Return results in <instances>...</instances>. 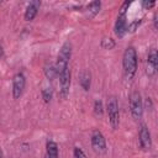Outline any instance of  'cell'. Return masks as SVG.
Returning <instances> with one entry per match:
<instances>
[{"label":"cell","mask_w":158,"mask_h":158,"mask_svg":"<svg viewBox=\"0 0 158 158\" xmlns=\"http://www.w3.org/2000/svg\"><path fill=\"white\" fill-rule=\"evenodd\" d=\"M122 67H123L125 77L127 79H132L137 70V52L135 47L130 46L125 49L122 57Z\"/></svg>","instance_id":"obj_1"},{"label":"cell","mask_w":158,"mask_h":158,"mask_svg":"<svg viewBox=\"0 0 158 158\" xmlns=\"http://www.w3.org/2000/svg\"><path fill=\"white\" fill-rule=\"evenodd\" d=\"M131 5L130 1H125L120 10H118V15H117V19H116V22H115V35L118 37V38H122L125 36V33L127 32V16H126V12L128 10V6Z\"/></svg>","instance_id":"obj_2"},{"label":"cell","mask_w":158,"mask_h":158,"mask_svg":"<svg viewBox=\"0 0 158 158\" xmlns=\"http://www.w3.org/2000/svg\"><path fill=\"white\" fill-rule=\"evenodd\" d=\"M70 56H72V44H70V42L67 41L60 47L59 53H58V57H57V63L54 64L56 70H57V74H59L62 70H64L65 68H68V63H69Z\"/></svg>","instance_id":"obj_3"},{"label":"cell","mask_w":158,"mask_h":158,"mask_svg":"<svg viewBox=\"0 0 158 158\" xmlns=\"http://www.w3.org/2000/svg\"><path fill=\"white\" fill-rule=\"evenodd\" d=\"M106 110H107V115H109L110 126L114 130H116L118 127V123H120V111H118V102H117V99L115 96L107 98Z\"/></svg>","instance_id":"obj_4"},{"label":"cell","mask_w":158,"mask_h":158,"mask_svg":"<svg viewBox=\"0 0 158 158\" xmlns=\"http://www.w3.org/2000/svg\"><path fill=\"white\" fill-rule=\"evenodd\" d=\"M130 112L133 120L138 121L142 118L143 115V102L141 94L138 91H132L130 95Z\"/></svg>","instance_id":"obj_5"},{"label":"cell","mask_w":158,"mask_h":158,"mask_svg":"<svg viewBox=\"0 0 158 158\" xmlns=\"http://www.w3.org/2000/svg\"><path fill=\"white\" fill-rule=\"evenodd\" d=\"M58 78H59V85H60V96L63 99H65L69 94V89H70V78H72V74H70V69L69 67L65 68L64 70H62L59 74H58Z\"/></svg>","instance_id":"obj_6"},{"label":"cell","mask_w":158,"mask_h":158,"mask_svg":"<svg viewBox=\"0 0 158 158\" xmlns=\"http://www.w3.org/2000/svg\"><path fill=\"white\" fill-rule=\"evenodd\" d=\"M26 85V78L22 73H16L12 77V96L14 99H20Z\"/></svg>","instance_id":"obj_7"},{"label":"cell","mask_w":158,"mask_h":158,"mask_svg":"<svg viewBox=\"0 0 158 158\" xmlns=\"http://www.w3.org/2000/svg\"><path fill=\"white\" fill-rule=\"evenodd\" d=\"M91 147L96 153H104L106 151L105 137L99 130H94L91 133Z\"/></svg>","instance_id":"obj_8"},{"label":"cell","mask_w":158,"mask_h":158,"mask_svg":"<svg viewBox=\"0 0 158 158\" xmlns=\"http://www.w3.org/2000/svg\"><path fill=\"white\" fill-rule=\"evenodd\" d=\"M138 139L141 148L144 151H149L152 147V138H151V132L147 127V125L141 123L139 130H138Z\"/></svg>","instance_id":"obj_9"},{"label":"cell","mask_w":158,"mask_h":158,"mask_svg":"<svg viewBox=\"0 0 158 158\" xmlns=\"http://www.w3.org/2000/svg\"><path fill=\"white\" fill-rule=\"evenodd\" d=\"M40 6H41V1H40V0L31 1V2L26 6V10H25V15H23L25 20H26V21H32V20L36 17Z\"/></svg>","instance_id":"obj_10"},{"label":"cell","mask_w":158,"mask_h":158,"mask_svg":"<svg viewBox=\"0 0 158 158\" xmlns=\"http://www.w3.org/2000/svg\"><path fill=\"white\" fill-rule=\"evenodd\" d=\"M157 65H158V54H157V49L156 48H151L148 57H147V67L152 70L151 74H153L157 70ZM147 68V69H148Z\"/></svg>","instance_id":"obj_11"},{"label":"cell","mask_w":158,"mask_h":158,"mask_svg":"<svg viewBox=\"0 0 158 158\" xmlns=\"http://www.w3.org/2000/svg\"><path fill=\"white\" fill-rule=\"evenodd\" d=\"M79 84L85 91L90 90V86H91V74H90V72H88V70L80 72V74H79Z\"/></svg>","instance_id":"obj_12"},{"label":"cell","mask_w":158,"mask_h":158,"mask_svg":"<svg viewBox=\"0 0 158 158\" xmlns=\"http://www.w3.org/2000/svg\"><path fill=\"white\" fill-rule=\"evenodd\" d=\"M44 158H58V146L54 141H48L47 142Z\"/></svg>","instance_id":"obj_13"},{"label":"cell","mask_w":158,"mask_h":158,"mask_svg":"<svg viewBox=\"0 0 158 158\" xmlns=\"http://www.w3.org/2000/svg\"><path fill=\"white\" fill-rule=\"evenodd\" d=\"M100 7H101V2L98 1V0L89 2V4L86 5V16H88V17H94L95 15L99 14Z\"/></svg>","instance_id":"obj_14"},{"label":"cell","mask_w":158,"mask_h":158,"mask_svg":"<svg viewBox=\"0 0 158 158\" xmlns=\"http://www.w3.org/2000/svg\"><path fill=\"white\" fill-rule=\"evenodd\" d=\"M44 75H46V78L48 79V80H53L56 77H58V74H57V70H56V67L54 65H47V67H44Z\"/></svg>","instance_id":"obj_15"},{"label":"cell","mask_w":158,"mask_h":158,"mask_svg":"<svg viewBox=\"0 0 158 158\" xmlns=\"http://www.w3.org/2000/svg\"><path fill=\"white\" fill-rule=\"evenodd\" d=\"M101 47L104 49H112L115 47V41L110 37H104L101 40Z\"/></svg>","instance_id":"obj_16"},{"label":"cell","mask_w":158,"mask_h":158,"mask_svg":"<svg viewBox=\"0 0 158 158\" xmlns=\"http://www.w3.org/2000/svg\"><path fill=\"white\" fill-rule=\"evenodd\" d=\"M104 112V106H102V101L101 100H95L94 102V114L96 116H101Z\"/></svg>","instance_id":"obj_17"},{"label":"cell","mask_w":158,"mask_h":158,"mask_svg":"<svg viewBox=\"0 0 158 158\" xmlns=\"http://www.w3.org/2000/svg\"><path fill=\"white\" fill-rule=\"evenodd\" d=\"M42 99L44 102H49L52 100V89L51 88L42 89Z\"/></svg>","instance_id":"obj_18"},{"label":"cell","mask_w":158,"mask_h":158,"mask_svg":"<svg viewBox=\"0 0 158 158\" xmlns=\"http://www.w3.org/2000/svg\"><path fill=\"white\" fill-rule=\"evenodd\" d=\"M73 158H86V156H85V153L83 152V149H80L79 147H74Z\"/></svg>","instance_id":"obj_19"},{"label":"cell","mask_w":158,"mask_h":158,"mask_svg":"<svg viewBox=\"0 0 158 158\" xmlns=\"http://www.w3.org/2000/svg\"><path fill=\"white\" fill-rule=\"evenodd\" d=\"M141 23V21H133L132 23H130L128 26H127V31H130V32H133L136 28H137V26Z\"/></svg>","instance_id":"obj_20"},{"label":"cell","mask_w":158,"mask_h":158,"mask_svg":"<svg viewBox=\"0 0 158 158\" xmlns=\"http://www.w3.org/2000/svg\"><path fill=\"white\" fill-rule=\"evenodd\" d=\"M154 4H156V1H147V0H143L142 1V6L144 9H151V7L154 6Z\"/></svg>","instance_id":"obj_21"},{"label":"cell","mask_w":158,"mask_h":158,"mask_svg":"<svg viewBox=\"0 0 158 158\" xmlns=\"http://www.w3.org/2000/svg\"><path fill=\"white\" fill-rule=\"evenodd\" d=\"M153 23H154V28H157V14L153 16Z\"/></svg>","instance_id":"obj_22"},{"label":"cell","mask_w":158,"mask_h":158,"mask_svg":"<svg viewBox=\"0 0 158 158\" xmlns=\"http://www.w3.org/2000/svg\"><path fill=\"white\" fill-rule=\"evenodd\" d=\"M2 56H4V49H2V47L0 46V58H1Z\"/></svg>","instance_id":"obj_23"},{"label":"cell","mask_w":158,"mask_h":158,"mask_svg":"<svg viewBox=\"0 0 158 158\" xmlns=\"http://www.w3.org/2000/svg\"><path fill=\"white\" fill-rule=\"evenodd\" d=\"M0 158H4V153H2V151H1V148H0Z\"/></svg>","instance_id":"obj_24"}]
</instances>
